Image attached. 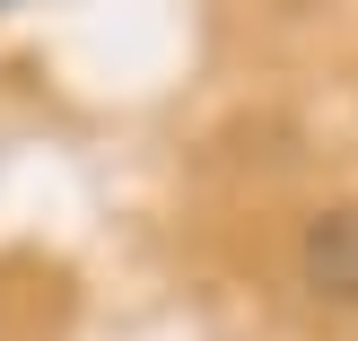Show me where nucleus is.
<instances>
[{
  "mask_svg": "<svg viewBox=\"0 0 358 341\" xmlns=\"http://www.w3.org/2000/svg\"><path fill=\"white\" fill-rule=\"evenodd\" d=\"M297 280L332 307H358V202L350 210H315L297 237Z\"/></svg>",
  "mask_w": 358,
  "mask_h": 341,
  "instance_id": "f257e3e1",
  "label": "nucleus"
}]
</instances>
